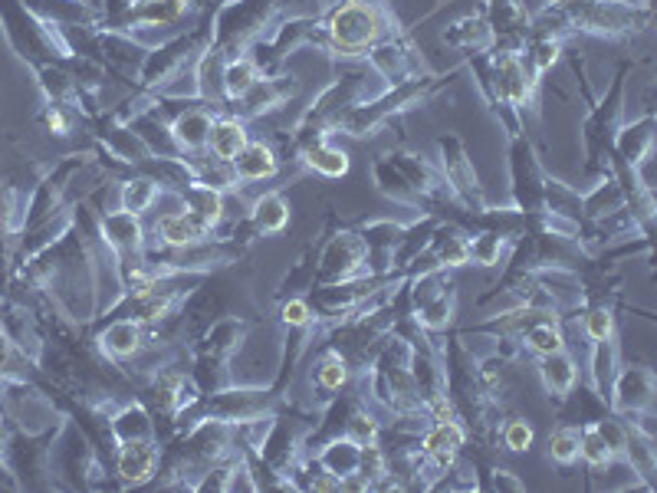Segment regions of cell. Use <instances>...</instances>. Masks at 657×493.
Instances as JSON below:
<instances>
[{"instance_id": "obj_1", "label": "cell", "mask_w": 657, "mask_h": 493, "mask_svg": "<svg viewBox=\"0 0 657 493\" xmlns=\"http://www.w3.org/2000/svg\"><path fill=\"white\" fill-rule=\"evenodd\" d=\"M391 33V20L382 0H349L329 17V37L342 53H365Z\"/></svg>"}, {"instance_id": "obj_2", "label": "cell", "mask_w": 657, "mask_h": 493, "mask_svg": "<svg viewBox=\"0 0 657 493\" xmlns=\"http://www.w3.org/2000/svg\"><path fill=\"white\" fill-rule=\"evenodd\" d=\"M615 408L621 415H641L654 401V375L651 369H625L615 382Z\"/></svg>"}, {"instance_id": "obj_3", "label": "cell", "mask_w": 657, "mask_h": 493, "mask_svg": "<svg viewBox=\"0 0 657 493\" xmlns=\"http://www.w3.org/2000/svg\"><path fill=\"white\" fill-rule=\"evenodd\" d=\"M158 470V447L148 441H125L119 451V477L122 484L129 487H142L155 477Z\"/></svg>"}, {"instance_id": "obj_4", "label": "cell", "mask_w": 657, "mask_h": 493, "mask_svg": "<svg viewBox=\"0 0 657 493\" xmlns=\"http://www.w3.org/2000/svg\"><path fill=\"white\" fill-rule=\"evenodd\" d=\"M158 234H161V240H165L168 247L184 250V247H194V244H201V240H207L211 227H207L201 217L188 208V211L161 214L158 217Z\"/></svg>"}, {"instance_id": "obj_5", "label": "cell", "mask_w": 657, "mask_h": 493, "mask_svg": "<svg viewBox=\"0 0 657 493\" xmlns=\"http://www.w3.org/2000/svg\"><path fill=\"white\" fill-rule=\"evenodd\" d=\"M191 10V0H138L125 10L122 24H145V27H171Z\"/></svg>"}, {"instance_id": "obj_6", "label": "cell", "mask_w": 657, "mask_h": 493, "mask_svg": "<svg viewBox=\"0 0 657 493\" xmlns=\"http://www.w3.org/2000/svg\"><path fill=\"white\" fill-rule=\"evenodd\" d=\"M464 441H467V431L460 428V421H437L434 428L424 434L421 447H424V454L434 457V464L444 470V467H451L454 454L464 447Z\"/></svg>"}, {"instance_id": "obj_7", "label": "cell", "mask_w": 657, "mask_h": 493, "mask_svg": "<svg viewBox=\"0 0 657 493\" xmlns=\"http://www.w3.org/2000/svg\"><path fill=\"white\" fill-rule=\"evenodd\" d=\"M441 148H444V171H447V178H451V188L467 204H474V198H480V185H477L474 168H470V162H467L464 148H460L457 139H444Z\"/></svg>"}, {"instance_id": "obj_8", "label": "cell", "mask_w": 657, "mask_h": 493, "mask_svg": "<svg viewBox=\"0 0 657 493\" xmlns=\"http://www.w3.org/2000/svg\"><path fill=\"white\" fill-rule=\"evenodd\" d=\"M230 168H234V178L237 181H263V178H273L276 175V155L270 152V145L247 142L237 152L234 162H230Z\"/></svg>"}, {"instance_id": "obj_9", "label": "cell", "mask_w": 657, "mask_h": 493, "mask_svg": "<svg viewBox=\"0 0 657 493\" xmlns=\"http://www.w3.org/2000/svg\"><path fill=\"white\" fill-rule=\"evenodd\" d=\"M539 375H543V385L549 388L552 395L566 398L575 382H579V369H575L572 355L562 352H552V355H539Z\"/></svg>"}, {"instance_id": "obj_10", "label": "cell", "mask_w": 657, "mask_h": 493, "mask_svg": "<svg viewBox=\"0 0 657 493\" xmlns=\"http://www.w3.org/2000/svg\"><path fill=\"white\" fill-rule=\"evenodd\" d=\"M214 119L204 109H188L184 116L171 125V139H175L178 152H201L207 148V135H211Z\"/></svg>"}, {"instance_id": "obj_11", "label": "cell", "mask_w": 657, "mask_h": 493, "mask_svg": "<svg viewBox=\"0 0 657 493\" xmlns=\"http://www.w3.org/2000/svg\"><path fill=\"white\" fill-rule=\"evenodd\" d=\"M250 139L244 132V122L240 119H217L211 125V135H207V148H211V155L217 158V162H234L237 152L244 148Z\"/></svg>"}, {"instance_id": "obj_12", "label": "cell", "mask_w": 657, "mask_h": 493, "mask_svg": "<svg viewBox=\"0 0 657 493\" xmlns=\"http://www.w3.org/2000/svg\"><path fill=\"white\" fill-rule=\"evenodd\" d=\"M102 227H106L109 244L119 250V254H138L142 250V227H138L135 214L119 211V214H106L102 217Z\"/></svg>"}, {"instance_id": "obj_13", "label": "cell", "mask_w": 657, "mask_h": 493, "mask_svg": "<svg viewBox=\"0 0 657 493\" xmlns=\"http://www.w3.org/2000/svg\"><path fill=\"white\" fill-rule=\"evenodd\" d=\"M359 461H362V447L355 444V441H349V438L329 444L326 451H322V457H319L322 470H329V474L339 477L342 484H345L349 477L359 474Z\"/></svg>"}, {"instance_id": "obj_14", "label": "cell", "mask_w": 657, "mask_h": 493, "mask_svg": "<svg viewBox=\"0 0 657 493\" xmlns=\"http://www.w3.org/2000/svg\"><path fill=\"white\" fill-rule=\"evenodd\" d=\"M286 224H290V204H286L283 194L270 191L253 201V227L260 234H280Z\"/></svg>"}, {"instance_id": "obj_15", "label": "cell", "mask_w": 657, "mask_h": 493, "mask_svg": "<svg viewBox=\"0 0 657 493\" xmlns=\"http://www.w3.org/2000/svg\"><path fill=\"white\" fill-rule=\"evenodd\" d=\"M102 346L112 355H119V359H132V355L142 352V329H138L135 319H119V323H112L106 329Z\"/></svg>"}, {"instance_id": "obj_16", "label": "cell", "mask_w": 657, "mask_h": 493, "mask_svg": "<svg viewBox=\"0 0 657 493\" xmlns=\"http://www.w3.org/2000/svg\"><path fill=\"white\" fill-rule=\"evenodd\" d=\"M523 339H526V349L536 355H552V352L566 349V336H562V329L552 323V319H539V323L526 326Z\"/></svg>"}, {"instance_id": "obj_17", "label": "cell", "mask_w": 657, "mask_h": 493, "mask_svg": "<svg viewBox=\"0 0 657 493\" xmlns=\"http://www.w3.org/2000/svg\"><path fill=\"white\" fill-rule=\"evenodd\" d=\"M161 194V185L155 178H135V181H125L122 185V211L129 214H145L152 204L158 201Z\"/></svg>"}, {"instance_id": "obj_18", "label": "cell", "mask_w": 657, "mask_h": 493, "mask_svg": "<svg viewBox=\"0 0 657 493\" xmlns=\"http://www.w3.org/2000/svg\"><path fill=\"white\" fill-rule=\"evenodd\" d=\"M306 162H309V168H316L319 175H326V178H342L345 171H349V155L339 152V148L326 145V142L309 145L306 148Z\"/></svg>"}, {"instance_id": "obj_19", "label": "cell", "mask_w": 657, "mask_h": 493, "mask_svg": "<svg viewBox=\"0 0 657 493\" xmlns=\"http://www.w3.org/2000/svg\"><path fill=\"white\" fill-rule=\"evenodd\" d=\"M253 83H257V63L253 60H244V56H240V60H230L224 66V93L230 99L247 96Z\"/></svg>"}, {"instance_id": "obj_20", "label": "cell", "mask_w": 657, "mask_h": 493, "mask_svg": "<svg viewBox=\"0 0 657 493\" xmlns=\"http://www.w3.org/2000/svg\"><path fill=\"white\" fill-rule=\"evenodd\" d=\"M112 431L122 444L125 441H148L152 438V421H148L142 408H125L122 415L112 421Z\"/></svg>"}, {"instance_id": "obj_21", "label": "cell", "mask_w": 657, "mask_h": 493, "mask_svg": "<svg viewBox=\"0 0 657 493\" xmlns=\"http://www.w3.org/2000/svg\"><path fill=\"white\" fill-rule=\"evenodd\" d=\"M579 444H582V431L579 428H559L549 438V457L562 467H569L579 461Z\"/></svg>"}, {"instance_id": "obj_22", "label": "cell", "mask_w": 657, "mask_h": 493, "mask_svg": "<svg viewBox=\"0 0 657 493\" xmlns=\"http://www.w3.org/2000/svg\"><path fill=\"white\" fill-rule=\"evenodd\" d=\"M579 457L589 467H608L615 461V454H612V447H608L605 441H602V434L595 431V424L592 428H582V444H579Z\"/></svg>"}, {"instance_id": "obj_23", "label": "cell", "mask_w": 657, "mask_h": 493, "mask_svg": "<svg viewBox=\"0 0 657 493\" xmlns=\"http://www.w3.org/2000/svg\"><path fill=\"white\" fill-rule=\"evenodd\" d=\"M345 378H349V369H345V359L339 352H326L316 365V382L319 388H326V392H339L345 385Z\"/></svg>"}, {"instance_id": "obj_24", "label": "cell", "mask_w": 657, "mask_h": 493, "mask_svg": "<svg viewBox=\"0 0 657 493\" xmlns=\"http://www.w3.org/2000/svg\"><path fill=\"white\" fill-rule=\"evenodd\" d=\"M651 122H641V125H635V129H628L625 132V139H621V152H625V162H631V165H638L644 155H648V148H651Z\"/></svg>"}, {"instance_id": "obj_25", "label": "cell", "mask_w": 657, "mask_h": 493, "mask_svg": "<svg viewBox=\"0 0 657 493\" xmlns=\"http://www.w3.org/2000/svg\"><path fill=\"white\" fill-rule=\"evenodd\" d=\"M615 359H618V352H615V346H612V339L608 342H598V349H595V362H592V372H595V385H598V392H605L608 385H612V375H615Z\"/></svg>"}, {"instance_id": "obj_26", "label": "cell", "mask_w": 657, "mask_h": 493, "mask_svg": "<svg viewBox=\"0 0 657 493\" xmlns=\"http://www.w3.org/2000/svg\"><path fill=\"white\" fill-rule=\"evenodd\" d=\"M612 332H615L612 309L598 306V309H592L589 316H585V336H589L592 342H608V339H612Z\"/></svg>"}, {"instance_id": "obj_27", "label": "cell", "mask_w": 657, "mask_h": 493, "mask_svg": "<svg viewBox=\"0 0 657 493\" xmlns=\"http://www.w3.org/2000/svg\"><path fill=\"white\" fill-rule=\"evenodd\" d=\"M467 244H470V260L483 263V267H490V263L500 260V250H503L500 234H483L477 240H467Z\"/></svg>"}, {"instance_id": "obj_28", "label": "cell", "mask_w": 657, "mask_h": 493, "mask_svg": "<svg viewBox=\"0 0 657 493\" xmlns=\"http://www.w3.org/2000/svg\"><path fill=\"white\" fill-rule=\"evenodd\" d=\"M503 441H506V447H510V451H516V454L529 451V447H533V428H529V421L513 418V421L503 428Z\"/></svg>"}, {"instance_id": "obj_29", "label": "cell", "mask_w": 657, "mask_h": 493, "mask_svg": "<svg viewBox=\"0 0 657 493\" xmlns=\"http://www.w3.org/2000/svg\"><path fill=\"white\" fill-rule=\"evenodd\" d=\"M378 438V424L372 415H365V411H355V415L349 418V441H355L359 447H368L375 444Z\"/></svg>"}, {"instance_id": "obj_30", "label": "cell", "mask_w": 657, "mask_h": 493, "mask_svg": "<svg viewBox=\"0 0 657 493\" xmlns=\"http://www.w3.org/2000/svg\"><path fill=\"white\" fill-rule=\"evenodd\" d=\"M595 431L602 434V441L612 447V454H625V441H628V424H621L618 418H605L595 424Z\"/></svg>"}, {"instance_id": "obj_31", "label": "cell", "mask_w": 657, "mask_h": 493, "mask_svg": "<svg viewBox=\"0 0 657 493\" xmlns=\"http://www.w3.org/2000/svg\"><path fill=\"white\" fill-rule=\"evenodd\" d=\"M283 323L286 326H309L313 323V309H309V303L306 300H290V303H283Z\"/></svg>"}, {"instance_id": "obj_32", "label": "cell", "mask_w": 657, "mask_h": 493, "mask_svg": "<svg viewBox=\"0 0 657 493\" xmlns=\"http://www.w3.org/2000/svg\"><path fill=\"white\" fill-rule=\"evenodd\" d=\"M533 53H536V56H533V66H536L539 73H543V70H549V63H556L559 43H556V40H546V43H539Z\"/></svg>"}, {"instance_id": "obj_33", "label": "cell", "mask_w": 657, "mask_h": 493, "mask_svg": "<svg viewBox=\"0 0 657 493\" xmlns=\"http://www.w3.org/2000/svg\"><path fill=\"white\" fill-rule=\"evenodd\" d=\"M46 129H50L53 135H69V119H66V112L60 109V106H50L46 109Z\"/></svg>"}, {"instance_id": "obj_34", "label": "cell", "mask_w": 657, "mask_h": 493, "mask_svg": "<svg viewBox=\"0 0 657 493\" xmlns=\"http://www.w3.org/2000/svg\"><path fill=\"white\" fill-rule=\"evenodd\" d=\"M0 392H4V378H0Z\"/></svg>"}]
</instances>
